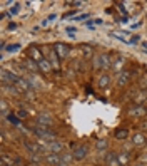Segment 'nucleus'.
I'll return each instance as SVG.
<instances>
[{
  "instance_id": "1",
  "label": "nucleus",
  "mask_w": 147,
  "mask_h": 166,
  "mask_svg": "<svg viewBox=\"0 0 147 166\" xmlns=\"http://www.w3.org/2000/svg\"><path fill=\"white\" fill-rule=\"evenodd\" d=\"M87 154H89V148H87L85 144H82V146H77V148H75V151L72 153L74 159H84Z\"/></svg>"
},
{
  "instance_id": "2",
  "label": "nucleus",
  "mask_w": 147,
  "mask_h": 166,
  "mask_svg": "<svg viewBox=\"0 0 147 166\" xmlns=\"http://www.w3.org/2000/svg\"><path fill=\"white\" fill-rule=\"evenodd\" d=\"M129 79H130V72L129 71H122V72L119 74V77H117V86L119 87L127 86V84H129Z\"/></svg>"
},
{
  "instance_id": "3",
  "label": "nucleus",
  "mask_w": 147,
  "mask_h": 166,
  "mask_svg": "<svg viewBox=\"0 0 147 166\" xmlns=\"http://www.w3.org/2000/svg\"><path fill=\"white\" fill-rule=\"evenodd\" d=\"M105 164L107 166H122L120 161H119V156L115 154V153H109V154L105 156Z\"/></svg>"
},
{
  "instance_id": "4",
  "label": "nucleus",
  "mask_w": 147,
  "mask_h": 166,
  "mask_svg": "<svg viewBox=\"0 0 147 166\" xmlns=\"http://www.w3.org/2000/svg\"><path fill=\"white\" fill-rule=\"evenodd\" d=\"M54 51H55V54L59 55V59H65V55L69 54V45H64V44H57Z\"/></svg>"
},
{
  "instance_id": "5",
  "label": "nucleus",
  "mask_w": 147,
  "mask_h": 166,
  "mask_svg": "<svg viewBox=\"0 0 147 166\" xmlns=\"http://www.w3.org/2000/svg\"><path fill=\"white\" fill-rule=\"evenodd\" d=\"M29 57L32 59V61H35V62H40L43 59L42 57V52H40L37 47H30V49H29Z\"/></svg>"
},
{
  "instance_id": "6",
  "label": "nucleus",
  "mask_w": 147,
  "mask_h": 166,
  "mask_svg": "<svg viewBox=\"0 0 147 166\" xmlns=\"http://www.w3.org/2000/svg\"><path fill=\"white\" fill-rule=\"evenodd\" d=\"M37 121H39L40 126H50V124H52V118L47 114V112H42V114H39Z\"/></svg>"
},
{
  "instance_id": "7",
  "label": "nucleus",
  "mask_w": 147,
  "mask_h": 166,
  "mask_svg": "<svg viewBox=\"0 0 147 166\" xmlns=\"http://www.w3.org/2000/svg\"><path fill=\"white\" fill-rule=\"evenodd\" d=\"M49 149L52 151V154H59V153H62L64 146H62L60 143H57V141H52L50 144H49Z\"/></svg>"
},
{
  "instance_id": "8",
  "label": "nucleus",
  "mask_w": 147,
  "mask_h": 166,
  "mask_svg": "<svg viewBox=\"0 0 147 166\" xmlns=\"http://www.w3.org/2000/svg\"><path fill=\"white\" fill-rule=\"evenodd\" d=\"M45 161L49 163V164H55V166H59L62 163V159L59 158V154H47L45 156Z\"/></svg>"
},
{
  "instance_id": "9",
  "label": "nucleus",
  "mask_w": 147,
  "mask_h": 166,
  "mask_svg": "<svg viewBox=\"0 0 147 166\" xmlns=\"http://www.w3.org/2000/svg\"><path fill=\"white\" fill-rule=\"evenodd\" d=\"M24 67L30 69L32 72H37V69H39V64H35V61H32V59H25V61H24Z\"/></svg>"
},
{
  "instance_id": "10",
  "label": "nucleus",
  "mask_w": 147,
  "mask_h": 166,
  "mask_svg": "<svg viewBox=\"0 0 147 166\" xmlns=\"http://www.w3.org/2000/svg\"><path fill=\"white\" fill-rule=\"evenodd\" d=\"M37 64H39V67L42 69L43 72H50V69H52V64L49 61H47V59H42V61L40 62H37Z\"/></svg>"
},
{
  "instance_id": "11",
  "label": "nucleus",
  "mask_w": 147,
  "mask_h": 166,
  "mask_svg": "<svg viewBox=\"0 0 147 166\" xmlns=\"http://www.w3.org/2000/svg\"><path fill=\"white\" fill-rule=\"evenodd\" d=\"M109 82H110V77H109V74H102L101 76V79H99V87H107L109 86Z\"/></svg>"
},
{
  "instance_id": "12",
  "label": "nucleus",
  "mask_w": 147,
  "mask_h": 166,
  "mask_svg": "<svg viewBox=\"0 0 147 166\" xmlns=\"http://www.w3.org/2000/svg\"><path fill=\"white\" fill-rule=\"evenodd\" d=\"M101 67H102V69H107V67H110V57H109L107 54L101 55Z\"/></svg>"
},
{
  "instance_id": "13",
  "label": "nucleus",
  "mask_w": 147,
  "mask_h": 166,
  "mask_svg": "<svg viewBox=\"0 0 147 166\" xmlns=\"http://www.w3.org/2000/svg\"><path fill=\"white\" fill-rule=\"evenodd\" d=\"M132 141H134V144H136V146H140V144H144L147 139H145L144 134H136V136L132 138Z\"/></svg>"
},
{
  "instance_id": "14",
  "label": "nucleus",
  "mask_w": 147,
  "mask_h": 166,
  "mask_svg": "<svg viewBox=\"0 0 147 166\" xmlns=\"http://www.w3.org/2000/svg\"><path fill=\"white\" fill-rule=\"evenodd\" d=\"M114 37H117L119 40H122V42H126V44H130V39L127 37V32H117V34H114Z\"/></svg>"
},
{
  "instance_id": "15",
  "label": "nucleus",
  "mask_w": 147,
  "mask_h": 166,
  "mask_svg": "<svg viewBox=\"0 0 147 166\" xmlns=\"http://www.w3.org/2000/svg\"><path fill=\"white\" fill-rule=\"evenodd\" d=\"M130 114H134V116H144L145 114V108H142V106H140V108H134V109H130Z\"/></svg>"
},
{
  "instance_id": "16",
  "label": "nucleus",
  "mask_w": 147,
  "mask_h": 166,
  "mask_svg": "<svg viewBox=\"0 0 147 166\" xmlns=\"http://www.w3.org/2000/svg\"><path fill=\"white\" fill-rule=\"evenodd\" d=\"M127 136H129V131L127 129H119L117 133H115V138H117V139H126Z\"/></svg>"
},
{
  "instance_id": "17",
  "label": "nucleus",
  "mask_w": 147,
  "mask_h": 166,
  "mask_svg": "<svg viewBox=\"0 0 147 166\" xmlns=\"http://www.w3.org/2000/svg\"><path fill=\"white\" fill-rule=\"evenodd\" d=\"M18 49H20V44H10V45L7 47L8 52H17Z\"/></svg>"
},
{
  "instance_id": "18",
  "label": "nucleus",
  "mask_w": 147,
  "mask_h": 166,
  "mask_svg": "<svg viewBox=\"0 0 147 166\" xmlns=\"http://www.w3.org/2000/svg\"><path fill=\"white\" fill-rule=\"evenodd\" d=\"M107 148V141L101 139V141H97V149H105Z\"/></svg>"
},
{
  "instance_id": "19",
  "label": "nucleus",
  "mask_w": 147,
  "mask_h": 166,
  "mask_svg": "<svg viewBox=\"0 0 147 166\" xmlns=\"http://www.w3.org/2000/svg\"><path fill=\"white\" fill-rule=\"evenodd\" d=\"M60 159H62V163H70L72 159H74V156H70V154H64V156H60Z\"/></svg>"
},
{
  "instance_id": "20",
  "label": "nucleus",
  "mask_w": 147,
  "mask_h": 166,
  "mask_svg": "<svg viewBox=\"0 0 147 166\" xmlns=\"http://www.w3.org/2000/svg\"><path fill=\"white\" fill-rule=\"evenodd\" d=\"M82 51H84V54H85L87 57H90V55H92V51H90L89 45H82Z\"/></svg>"
},
{
  "instance_id": "21",
  "label": "nucleus",
  "mask_w": 147,
  "mask_h": 166,
  "mask_svg": "<svg viewBox=\"0 0 147 166\" xmlns=\"http://www.w3.org/2000/svg\"><path fill=\"white\" fill-rule=\"evenodd\" d=\"M2 114H4V116L8 114V108H7V102H5V101H2Z\"/></svg>"
},
{
  "instance_id": "22",
  "label": "nucleus",
  "mask_w": 147,
  "mask_h": 166,
  "mask_svg": "<svg viewBox=\"0 0 147 166\" xmlns=\"http://www.w3.org/2000/svg\"><path fill=\"white\" fill-rule=\"evenodd\" d=\"M122 64H124V61H122V59H117V62L114 64V69H115V71H119V69L122 67Z\"/></svg>"
},
{
  "instance_id": "23",
  "label": "nucleus",
  "mask_w": 147,
  "mask_h": 166,
  "mask_svg": "<svg viewBox=\"0 0 147 166\" xmlns=\"http://www.w3.org/2000/svg\"><path fill=\"white\" fill-rule=\"evenodd\" d=\"M8 119H10V123H14V124H18V119L15 118V116H12V112L8 114Z\"/></svg>"
},
{
  "instance_id": "24",
  "label": "nucleus",
  "mask_w": 147,
  "mask_h": 166,
  "mask_svg": "<svg viewBox=\"0 0 147 166\" xmlns=\"http://www.w3.org/2000/svg\"><path fill=\"white\" fill-rule=\"evenodd\" d=\"M89 17V14H82V15H79V17H75L74 20H84V18H87Z\"/></svg>"
},
{
  "instance_id": "25",
  "label": "nucleus",
  "mask_w": 147,
  "mask_h": 166,
  "mask_svg": "<svg viewBox=\"0 0 147 166\" xmlns=\"http://www.w3.org/2000/svg\"><path fill=\"white\" fill-rule=\"evenodd\" d=\"M17 12H18V4H15L14 8H10V14H17Z\"/></svg>"
},
{
  "instance_id": "26",
  "label": "nucleus",
  "mask_w": 147,
  "mask_h": 166,
  "mask_svg": "<svg viewBox=\"0 0 147 166\" xmlns=\"http://www.w3.org/2000/svg\"><path fill=\"white\" fill-rule=\"evenodd\" d=\"M65 30H67V32H70V34H74V32H75V27H67Z\"/></svg>"
},
{
  "instance_id": "27",
  "label": "nucleus",
  "mask_w": 147,
  "mask_h": 166,
  "mask_svg": "<svg viewBox=\"0 0 147 166\" xmlns=\"http://www.w3.org/2000/svg\"><path fill=\"white\" fill-rule=\"evenodd\" d=\"M25 116H27L25 111H18V118H25Z\"/></svg>"
},
{
  "instance_id": "28",
  "label": "nucleus",
  "mask_w": 147,
  "mask_h": 166,
  "mask_svg": "<svg viewBox=\"0 0 147 166\" xmlns=\"http://www.w3.org/2000/svg\"><path fill=\"white\" fill-rule=\"evenodd\" d=\"M59 166H69V164H67V163H60Z\"/></svg>"
}]
</instances>
